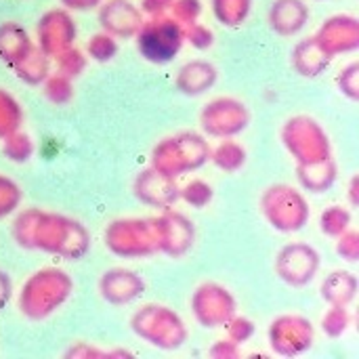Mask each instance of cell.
<instances>
[{
	"label": "cell",
	"instance_id": "1",
	"mask_svg": "<svg viewBox=\"0 0 359 359\" xmlns=\"http://www.w3.org/2000/svg\"><path fill=\"white\" fill-rule=\"evenodd\" d=\"M13 240L25 250H40L65 261H80L93 246L90 231L74 217L42 208H23L11 225Z\"/></svg>",
	"mask_w": 359,
	"mask_h": 359
},
{
	"label": "cell",
	"instance_id": "2",
	"mask_svg": "<svg viewBox=\"0 0 359 359\" xmlns=\"http://www.w3.org/2000/svg\"><path fill=\"white\" fill-rule=\"evenodd\" d=\"M74 294V280L65 269L42 267L34 271L17 294L19 313L32 322H40L57 313Z\"/></svg>",
	"mask_w": 359,
	"mask_h": 359
},
{
	"label": "cell",
	"instance_id": "3",
	"mask_svg": "<svg viewBox=\"0 0 359 359\" xmlns=\"http://www.w3.org/2000/svg\"><path fill=\"white\" fill-rule=\"evenodd\" d=\"M210 160V143L206 135L196 130H181L175 135L164 137L158 141L149 156V166L168 175V177H183L189 172L200 170Z\"/></svg>",
	"mask_w": 359,
	"mask_h": 359
},
{
	"label": "cell",
	"instance_id": "4",
	"mask_svg": "<svg viewBox=\"0 0 359 359\" xmlns=\"http://www.w3.org/2000/svg\"><path fill=\"white\" fill-rule=\"evenodd\" d=\"M130 330L137 339L160 351H177L189 339L185 320L172 307L160 303L141 305L130 316Z\"/></svg>",
	"mask_w": 359,
	"mask_h": 359
},
{
	"label": "cell",
	"instance_id": "5",
	"mask_svg": "<svg viewBox=\"0 0 359 359\" xmlns=\"http://www.w3.org/2000/svg\"><path fill=\"white\" fill-rule=\"evenodd\" d=\"M261 212L265 221L280 233H297L307 227L311 208L305 194L288 183L269 185L261 196Z\"/></svg>",
	"mask_w": 359,
	"mask_h": 359
},
{
	"label": "cell",
	"instance_id": "6",
	"mask_svg": "<svg viewBox=\"0 0 359 359\" xmlns=\"http://www.w3.org/2000/svg\"><path fill=\"white\" fill-rule=\"evenodd\" d=\"M280 139L297 164H309L332 158V141L326 128L311 116L299 114L288 118L282 124Z\"/></svg>",
	"mask_w": 359,
	"mask_h": 359
},
{
	"label": "cell",
	"instance_id": "7",
	"mask_svg": "<svg viewBox=\"0 0 359 359\" xmlns=\"http://www.w3.org/2000/svg\"><path fill=\"white\" fill-rule=\"evenodd\" d=\"M137 50L141 57L156 65L170 63L185 44L183 25L177 23L170 15L149 17L143 21L141 29L135 36Z\"/></svg>",
	"mask_w": 359,
	"mask_h": 359
},
{
	"label": "cell",
	"instance_id": "8",
	"mask_svg": "<svg viewBox=\"0 0 359 359\" xmlns=\"http://www.w3.org/2000/svg\"><path fill=\"white\" fill-rule=\"evenodd\" d=\"M105 248L120 259H149L158 252L151 219H116L103 231Z\"/></svg>",
	"mask_w": 359,
	"mask_h": 359
},
{
	"label": "cell",
	"instance_id": "9",
	"mask_svg": "<svg viewBox=\"0 0 359 359\" xmlns=\"http://www.w3.org/2000/svg\"><path fill=\"white\" fill-rule=\"evenodd\" d=\"M250 124V111L236 97H215L200 111V128L212 139H236Z\"/></svg>",
	"mask_w": 359,
	"mask_h": 359
},
{
	"label": "cell",
	"instance_id": "10",
	"mask_svg": "<svg viewBox=\"0 0 359 359\" xmlns=\"http://www.w3.org/2000/svg\"><path fill=\"white\" fill-rule=\"evenodd\" d=\"M189 307L194 313V320L208 330L223 328L236 313H238V301L231 294L229 288H225L219 282H204L200 284L189 299Z\"/></svg>",
	"mask_w": 359,
	"mask_h": 359
},
{
	"label": "cell",
	"instance_id": "11",
	"mask_svg": "<svg viewBox=\"0 0 359 359\" xmlns=\"http://www.w3.org/2000/svg\"><path fill=\"white\" fill-rule=\"evenodd\" d=\"M267 341L276 355L299 358L305 355L316 343V328L309 318L299 313L278 316L267 328Z\"/></svg>",
	"mask_w": 359,
	"mask_h": 359
},
{
	"label": "cell",
	"instance_id": "12",
	"mask_svg": "<svg viewBox=\"0 0 359 359\" xmlns=\"http://www.w3.org/2000/svg\"><path fill=\"white\" fill-rule=\"evenodd\" d=\"M320 267L322 257L318 248H313L307 242H290L282 246L273 261L276 276L292 288L309 286L320 273Z\"/></svg>",
	"mask_w": 359,
	"mask_h": 359
},
{
	"label": "cell",
	"instance_id": "13",
	"mask_svg": "<svg viewBox=\"0 0 359 359\" xmlns=\"http://www.w3.org/2000/svg\"><path fill=\"white\" fill-rule=\"evenodd\" d=\"M158 252L170 259H183L196 244V225L194 221L179 210H162L151 219Z\"/></svg>",
	"mask_w": 359,
	"mask_h": 359
},
{
	"label": "cell",
	"instance_id": "14",
	"mask_svg": "<svg viewBox=\"0 0 359 359\" xmlns=\"http://www.w3.org/2000/svg\"><path fill=\"white\" fill-rule=\"evenodd\" d=\"M78 38V25L72 11L55 6L44 11L36 21V46L55 59L65 48L74 46Z\"/></svg>",
	"mask_w": 359,
	"mask_h": 359
},
{
	"label": "cell",
	"instance_id": "15",
	"mask_svg": "<svg viewBox=\"0 0 359 359\" xmlns=\"http://www.w3.org/2000/svg\"><path fill=\"white\" fill-rule=\"evenodd\" d=\"M313 38L330 59L355 53L359 48V19L349 13H337L318 27Z\"/></svg>",
	"mask_w": 359,
	"mask_h": 359
},
{
	"label": "cell",
	"instance_id": "16",
	"mask_svg": "<svg viewBox=\"0 0 359 359\" xmlns=\"http://www.w3.org/2000/svg\"><path fill=\"white\" fill-rule=\"evenodd\" d=\"M179 189L181 187L175 177H168L156 170L154 166L143 168L133 181L135 198L141 204L149 208H160V210H168L179 202Z\"/></svg>",
	"mask_w": 359,
	"mask_h": 359
},
{
	"label": "cell",
	"instance_id": "17",
	"mask_svg": "<svg viewBox=\"0 0 359 359\" xmlns=\"http://www.w3.org/2000/svg\"><path fill=\"white\" fill-rule=\"evenodd\" d=\"M97 19L101 29L116 40H130L141 29L145 15L130 0H103L97 6Z\"/></svg>",
	"mask_w": 359,
	"mask_h": 359
},
{
	"label": "cell",
	"instance_id": "18",
	"mask_svg": "<svg viewBox=\"0 0 359 359\" xmlns=\"http://www.w3.org/2000/svg\"><path fill=\"white\" fill-rule=\"evenodd\" d=\"M99 294L105 303L114 307H124L135 303L145 292V280L126 267H111L101 273L99 278Z\"/></svg>",
	"mask_w": 359,
	"mask_h": 359
},
{
	"label": "cell",
	"instance_id": "19",
	"mask_svg": "<svg viewBox=\"0 0 359 359\" xmlns=\"http://www.w3.org/2000/svg\"><path fill=\"white\" fill-rule=\"evenodd\" d=\"M311 19V11L305 0H273L267 11V23L271 32L284 38L299 36Z\"/></svg>",
	"mask_w": 359,
	"mask_h": 359
},
{
	"label": "cell",
	"instance_id": "20",
	"mask_svg": "<svg viewBox=\"0 0 359 359\" xmlns=\"http://www.w3.org/2000/svg\"><path fill=\"white\" fill-rule=\"evenodd\" d=\"M219 80V69L206 59H191L183 63L175 76V86L185 97H200L208 93Z\"/></svg>",
	"mask_w": 359,
	"mask_h": 359
},
{
	"label": "cell",
	"instance_id": "21",
	"mask_svg": "<svg viewBox=\"0 0 359 359\" xmlns=\"http://www.w3.org/2000/svg\"><path fill=\"white\" fill-rule=\"evenodd\" d=\"M330 61L332 59L318 44V40L313 36L299 40L292 46V53H290V65L303 78H318V76H322L330 67Z\"/></svg>",
	"mask_w": 359,
	"mask_h": 359
},
{
	"label": "cell",
	"instance_id": "22",
	"mask_svg": "<svg viewBox=\"0 0 359 359\" xmlns=\"http://www.w3.org/2000/svg\"><path fill=\"white\" fill-rule=\"evenodd\" d=\"M359 292V280L353 271L334 269L330 271L320 286L322 301L328 307H351L355 303Z\"/></svg>",
	"mask_w": 359,
	"mask_h": 359
},
{
	"label": "cell",
	"instance_id": "23",
	"mask_svg": "<svg viewBox=\"0 0 359 359\" xmlns=\"http://www.w3.org/2000/svg\"><path fill=\"white\" fill-rule=\"evenodd\" d=\"M339 177L337 162L332 158L309 162V164H297V181L301 189L309 194H326Z\"/></svg>",
	"mask_w": 359,
	"mask_h": 359
},
{
	"label": "cell",
	"instance_id": "24",
	"mask_svg": "<svg viewBox=\"0 0 359 359\" xmlns=\"http://www.w3.org/2000/svg\"><path fill=\"white\" fill-rule=\"evenodd\" d=\"M34 40L29 32L17 21H2L0 23V61L6 65H15L21 57L29 53Z\"/></svg>",
	"mask_w": 359,
	"mask_h": 359
},
{
	"label": "cell",
	"instance_id": "25",
	"mask_svg": "<svg viewBox=\"0 0 359 359\" xmlns=\"http://www.w3.org/2000/svg\"><path fill=\"white\" fill-rule=\"evenodd\" d=\"M13 72L21 82L29 86H40L50 74V57L34 44L29 53L13 65Z\"/></svg>",
	"mask_w": 359,
	"mask_h": 359
},
{
	"label": "cell",
	"instance_id": "26",
	"mask_svg": "<svg viewBox=\"0 0 359 359\" xmlns=\"http://www.w3.org/2000/svg\"><path fill=\"white\" fill-rule=\"evenodd\" d=\"M246 147L236 139H221L217 147H210V162L223 172H238L246 166Z\"/></svg>",
	"mask_w": 359,
	"mask_h": 359
},
{
	"label": "cell",
	"instance_id": "27",
	"mask_svg": "<svg viewBox=\"0 0 359 359\" xmlns=\"http://www.w3.org/2000/svg\"><path fill=\"white\" fill-rule=\"evenodd\" d=\"M255 0H210L215 19L225 27H240L248 21Z\"/></svg>",
	"mask_w": 359,
	"mask_h": 359
},
{
	"label": "cell",
	"instance_id": "28",
	"mask_svg": "<svg viewBox=\"0 0 359 359\" xmlns=\"http://www.w3.org/2000/svg\"><path fill=\"white\" fill-rule=\"evenodd\" d=\"M23 107L17 101V97H13L8 90L0 88V141L4 137H8L11 133L19 130L23 124Z\"/></svg>",
	"mask_w": 359,
	"mask_h": 359
},
{
	"label": "cell",
	"instance_id": "29",
	"mask_svg": "<svg viewBox=\"0 0 359 359\" xmlns=\"http://www.w3.org/2000/svg\"><path fill=\"white\" fill-rule=\"evenodd\" d=\"M34 149L36 147H34L32 137L27 133H23L21 128L2 139V154L13 164H25V162H29L32 156H34Z\"/></svg>",
	"mask_w": 359,
	"mask_h": 359
},
{
	"label": "cell",
	"instance_id": "30",
	"mask_svg": "<svg viewBox=\"0 0 359 359\" xmlns=\"http://www.w3.org/2000/svg\"><path fill=\"white\" fill-rule=\"evenodd\" d=\"M86 57L95 63H109L118 55V40L107 32H97L86 42Z\"/></svg>",
	"mask_w": 359,
	"mask_h": 359
},
{
	"label": "cell",
	"instance_id": "31",
	"mask_svg": "<svg viewBox=\"0 0 359 359\" xmlns=\"http://www.w3.org/2000/svg\"><path fill=\"white\" fill-rule=\"evenodd\" d=\"M212 198H215V189L204 179H191L179 189V200H183L187 206H191L196 210L206 208L212 202Z\"/></svg>",
	"mask_w": 359,
	"mask_h": 359
},
{
	"label": "cell",
	"instance_id": "32",
	"mask_svg": "<svg viewBox=\"0 0 359 359\" xmlns=\"http://www.w3.org/2000/svg\"><path fill=\"white\" fill-rule=\"evenodd\" d=\"M351 227V212L345 206H328L322 215H320V229L324 236L328 238H339L341 233H345Z\"/></svg>",
	"mask_w": 359,
	"mask_h": 359
},
{
	"label": "cell",
	"instance_id": "33",
	"mask_svg": "<svg viewBox=\"0 0 359 359\" xmlns=\"http://www.w3.org/2000/svg\"><path fill=\"white\" fill-rule=\"evenodd\" d=\"M42 93L53 105H67L74 99V80L63 74H48L42 82Z\"/></svg>",
	"mask_w": 359,
	"mask_h": 359
},
{
	"label": "cell",
	"instance_id": "34",
	"mask_svg": "<svg viewBox=\"0 0 359 359\" xmlns=\"http://www.w3.org/2000/svg\"><path fill=\"white\" fill-rule=\"evenodd\" d=\"M55 63H57V72H59V74H63V76L76 80V78H80V76L84 74V69H86V65H88V57H86L84 50H80V48L74 44V46H69V48H65L63 53H59V55L55 57Z\"/></svg>",
	"mask_w": 359,
	"mask_h": 359
},
{
	"label": "cell",
	"instance_id": "35",
	"mask_svg": "<svg viewBox=\"0 0 359 359\" xmlns=\"http://www.w3.org/2000/svg\"><path fill=\"white\" fill-rule=\"evenodd\" d=\"M23 202V191L21 187L6 175L0 172V219H6L19 210Z\"/></svg>",
	"mask_w": 359,
	"mask_h": 359
},
{
	"label": "cell",
	"instance_id": "36",
	"mask_svg": "<svg viewBox=\"0 0 359 359\" xmlns=\"http://www.w3.org/2000/svg\"><path fill=\"white\" fill-rule=\"evenodd\" d=\"M351 326V316L347 307H330L322 318V330L330 339H341Z\"/></svg>",
	"mask_w": 359,
	"mask_h": 359
},
{
	"label": "cell",
	"instance_id": "37",
	"mask_svg": "<svg viewBox=\"0 0 359 359\" xmlns=\"http://www.w3.org/2000/svg\"><path fill=\"white\" fill-rule=\"evenodd\" d=\"M202 11H204L202 0H172L168 13H170V17H172L177 23H181V25L185 27V25H189V23L200 21Z\"/></svg>",
	"mask_w": 359,
	"mask_h": 359
},
{
	"label": "cell",
	"instance_id": "38",
	"mask_svg": "<svg viewBox=\"0 0 359 359\" xmlns=\"http://www.w3.org/2000/svg\"><path fill=\"white\" fill-rule=\"evenodd\" d=\"M337 86L341 90L343 97H347L349 101H359V63L351 61L349 65H345L339 76H337Z\"/></svg>",
	"mask_w": 359,
	"mask_h": 359
},
{
	"label": "cell",
	"instance_id": "39",
	"mask_svg": "<svg viewBox=\"0 0 359 359\" xmlns=\"http://www.w3.org/2000/svg\"><path fill=\"white\" fill-rule=\"evenodd\" d=\"M183 34H185V42L196 50H208L215 44V32L200 21L185 25Z\"/></svg>",
	"mask_w": 359,
	"mask_h": 359
},
{
	"label": "cell",
	"instance_id": "40",
	"mask_svg": "<svg viewBox=\"0 0 359 359\" xmlns=\"http://www.w3.org/2000/svg\"><path fill=\"white\" fill-rule=\"evenodd\" d=\"M225 330H227V339L229 341H233V343H238V345H244V343H248L252 337H255V332H257V326H255V322L250 320V318H246V316H233L225 326H223Z\"/></svg>",
	"mask_w": 359,
	"mask_h": 359
},
{
	"label": "cell",
	"instance_id": "41",
	"mask_svg": "<svg viewBox=\"0 0 359 359\" xmlns=\"http://www.w3.org/2000/svg\"><path fill=\"white\" fill-rule=\"evenodd\" d=\"M337 240V255L347 261V263H358L359 261V233L355 229H347L345 233H341Z\"/></svg>",
	"mask_w": 359,
	"mask_h": 359
},
{
	"label": "cell",
	"instance_id": "42",
	"mask_svg": "<svg viewBox=\"0 0 359 359\" xmlns=\"http://www.w3.org/2000/svg\"><path fill=\"white\" fill-rule=\"evenodd\" d=\"M63 358H67V359H111V355H109V349H101V347H97V345H90V343L78 341V343L69 345V349L63 353Z\"/></svg>",
	"mask_w": 359,
	"mask_h": 359
},
{
	"label": "cell",
	"instance_id": "43",
	"mask_svg": "<svg viewBox=\"0 0 359 359\" xmlns=\"http://www.w3.org/2000/svg\"><path fill=\"white\" fill-rule=\"evenodd\" d=\"M208 355L212 359H238L240 358V345L229 339H219L208 349Z\"/></svg>",
	"mask_w": 359,
	"mask_h": 359
},
{
	"label": "cell",
	"instance_id": "44",
	"mask_svg": "<svg viewBox=\"0 0 359 359\" xmlns=\"http://www.w3.org/2000/svg\"><path fill=\"white\" fill-rule=\"evenodd\" d=\"M172 0H141V13L147 17H160V15H168Z\"/></svg>",
	"mask_w": 359,
	"mask_h": 359
},
{
	"label": "cell",
	"instance_id": "45",
	"mask_svg": "<svg viewBox=\"0 0 359 359\" xmlns=\"http://www.w3.org/2000/svg\"><path fill=\"white\" fill-rule=\"evenodd\" d=\"M11 299H13V280L4 269H0V311L6 309Z\"/></svg>",
	"mask_w": 359,
	"mask_h": 359
},
{
	"label": "cell",
	"instance_id": "46",
	"mask_svg": "<svg viewBox=\"0 0 359 359\" xmlns=\"http://www.w3.org/2000/svg\"><path fill=\"white\" fill-rule=\"evenodd\" d=\"M63 8L72 11V13H86L97 8L103 0H59Z\"/></svg>",
	"mask_w": 359,
	"mask_h": 359
},
{
	"label": "cell",
	"instance_id": "47",
	"mask_svg": "<svg viewBox=\"0 0 359 359\" xmlns=\"http://www.w3.org/2000/svg\"><path fill=\"white\" fill-rule=\"evenodd\" d=\"M347 196H349V204H351L353 208L359 206V175H353V177H351Z\"/></svg>",
	"mask_w": 359,
	"mask_h": 359
}]
</instances>
